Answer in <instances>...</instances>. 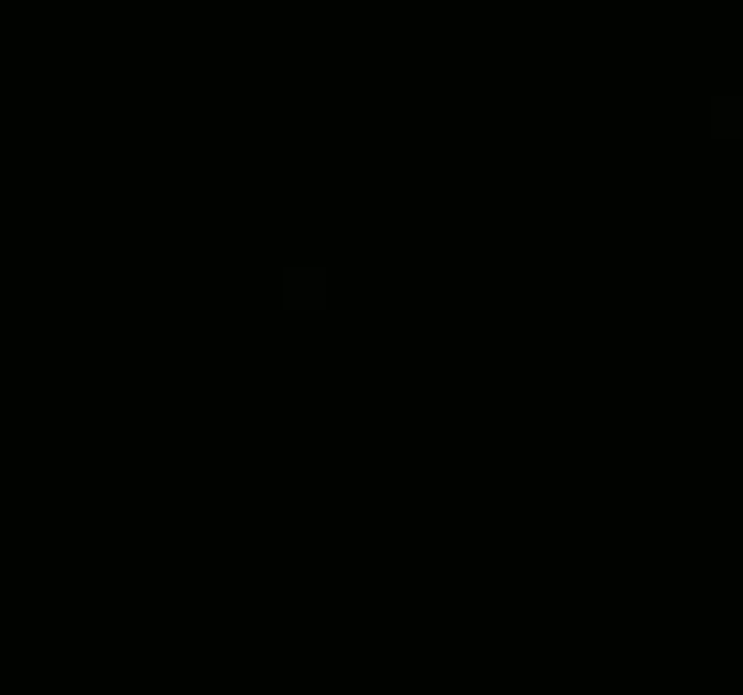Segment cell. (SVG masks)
Segmentation results:
<instances>
[{
    "label": "cell",
    "mask_w": 743,
    "mask_h": 695,
    "mask_svg": "<svg viewBox=\"0 0 743 695\" xmlns=\"http://www.w3.org/2000/svg\"><path fill=\"white\" fill-rule=\"evenodd\" d=\"M711 134L717 139H743V97H717L711 102Z\"/></svg>",
    "instance_id": "1"
}]
</instances>
